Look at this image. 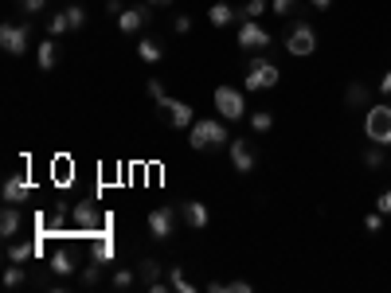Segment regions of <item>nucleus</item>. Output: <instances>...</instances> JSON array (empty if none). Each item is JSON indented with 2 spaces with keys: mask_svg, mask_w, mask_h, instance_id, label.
I'll list each match as a JSON object with an SVG mask.
<instances>
[{
  "mask_svg": "<svg viewBox=\"0 0 391 293\" xmlns=\"http://www.w3.org/2000/svg\"><path fill=\"white\" fill-rule=\"evenodd\" d=\"M227 141H231V137H227L223 122H211V118H204V122H192V129H188V145H192L196 153L215 149V145H227Z\"/></svg>",
  "mask_w": 391,
  "mask_h": 293,
  "instance_id": "obj_1",
  "label": "nucleus"
},
{
  "mask_svg": "<svg viewBox=\"0 0 391 293\" xmlns=\"http://www.w3.org/2000/svg\"><path fill=\"white\" fill-rule=\"evenodd\" d=\"M364 133H368V141H372V145H391V106H388V102L368 106Z\"/></svg>",
  "mask_w": 391,
  "mask_h": 293,
  "instance_id": "obj_2",
  "label": "nucleus"
},
{
  "mask_svg": "<svg viewBox=\"0 0 391 293\" xmlns=\"http://www.w3.org/2000/svg\"><path fill=\"white\" fill-rule=\"evenodd\" d=\"M215 110H220L223 122H243L246 113V102H243V90H235V86H215Z\"/></svg>",
  "mask_w": 391,
  "mask_h": 293,
  "instance_id": "obj_3",
  "label": "nucleus"
},
{
  "mask_svg": "<svg viewBox=\"0 0 391 293\" xmlns=\"http://www.w3.org/2000/svg\"><path fill=\"white\" fill-rule=\"evenodd\" d=\"M278 78L282 71L270 59H255L243 74V90H270V86H278Z\"/></svg>",
  "mask_w": 391,
  "mask_h": 293,
  "instance_id": "obj_4",
  "label": "nucleus"
},
{
  "mask_svg": "<svg viewBox=\"0 0 391 293\" xmlns=\"http://www.w3.org/2000/svg\"><path fill=\"white\" fill-rule=\"evenodd\" d=\"M157 110L169 118V125L172 129H192V122H196V113H192V106L188 102H180V98H157Z\"/></svg>",
  "mask_w": 391,
  "mask_h": 293,
  "instance_id": "obj_5",
  "label": "nucleus"
},
{
  "mask_svg": "<svg viewBox=\"0 0 391 293\" xmlns=\"http://www.w3.org/2000/svg\"><path fill=\"white\" fill-rule=\"evenodd\" d=\"M286 51H290L293 59H306V55H313L317 51V32L309 24H293L290 36H286Z\"/></svg>",
  "mask_w": 391,
  "mask_h": 293,
  "instance_id": "obj_6",
  "label": "nucleus"
},
{
  "mask_svg": "<svg viewBox=\"0 0 391 293\" xmlns=\"http://www.w3.org/2000/svg\"><path fill=\"white\" fill-rule=\"evenodd\" d=\"M28 43H32V28L28 24H4L0 28V47L8 55H24Z\"/></svg>",
  "mask_w": 391,
  "mask_h": 293,
  "instance_id": "obj_7",
  "label": "nucleus"
},
{
  "mask_svg": "<svg viewBox=\"0 0 391 293\" xmlns=\"http://www.w3.org/2000/svg\"><path fill=\"white\" fill-rule=\"evenodd\" d=\"M243 51H262V47H270V32L258 20H243L239 24V39H235Z\"/></svg>",
  "mask_w": 391,
  "mask_h": 293,
  "instance_id": "obj_8",
  "label": "nucleus"
},
{
  "mask_svg": "<svg viewBox=\"0 0 391 293\" xmlns=\"http://www.w3.org/2000/svg\"><path fill=\"white\" fill-rule=\"evenodd\" d=\"M227 153H231V164H235V172H255V149L246 145L243 137H231L227 141Z\"/></svg>",
  "mask_w": 391,
  "mask_h": 293,
  "instance_id": "obj_9",
  "label": "nucleus"
},
{
  "mask_svg": "<svg viewBox=\"0 0 391 293\" xmlns=\"http://www.w3.org/2000/svg\"><path fill=\"white\" fill-rule=\"evenodd\" d=\"M176 227V208H153L149 211V235L153 239H169Z\"/></svg>",
  "mask_w": 391,
  "mask_h": 293,
  "instance_id": "obj_10",
  "label": "nucleus"
},
{
  "mask_svg": "<svg viewBox=\"0 0 391 293\" xmlns=\"http://www.w3.org/2000/svg\"><path fill=\"white\" fill-rule=\"evenodd\" d=\"M71 219H74V227H78V231H86L90 239H94V235L102 231V219H98V211L90 208V199H83V204H74Z\"/></svg>",
  "mask_w": 391,
  "mask_h": 293,
  "instance_id": "obj_11",
  "label": "nucleus"
},
{
  "mask_svg": "<svg viewBox=\"0 0 391 293\" xmlns=\"http://www.w3.org/2000/svg\"><path fill=\"white\" fill-rule=\"evenodd\" d=\"M28 192H32V180H28L24 172H12L8 180H4V204H24L28 199Z\"/></svg>",
  "mask_w": 391,
  "mask_h": 293,
  "instance_id": "obj_12",
  "label": "nucleus"
},
{
  "mask_svg": "<svg viewBox=\"0 0 391 293\" xmlns=\"http://www.w3.org/2000/svg\"><path fill=\"white\" fill-rule=\"evenodd\" d=\"M180 215H184V223H188L192 231H204V227H208V223H211V211L204 208L200 199H188V204H184V208H180Z\"/></svg>",
  "mask_w": 391,
  "mask_h": 293,
  "instance_id": "obj_13",
  "label": "nucleus"
},
{
  "mask_svg": "<svg viewBox=\"0 0 391 293\" xmlns=\"http://www.w3.org/2000/svg\"><path fill=\"white\" fill-rule=\"evenodd\" d=\"M149 4H137V8H125L122 16H118V28H122L125 36H134V32H141V24H145L149 20Z\"/></svg>",
  "mask_w": 391,
  "mask_h": 293,
  "instance_id": "obj_14",
  "label": "nucleus"
},
{
  "mask_svg": "<svg viewBox=\"0 0 391 293\" xmlns=\"http://www.w3.org/2000/svg\"><path fill=\"white\" fill-rule=\"evenodd\" d=\"M90 258H94L98 266L114 262V239H110V231H98L94 235V250H90Z\"/></svg>",
  "mask_w": 391,
  "mask_h": 293,
  "instance_id": "obj_15",
  "label": "nucleus"
},
{
  "mask_svg": "<svg viewBox=\"0 0 391 293\" xmlns=\"http://www.w3.org/2000/svg\"><path fill=\"white\" fill-rule=\"evenodd\" d=\"M36 59H39V71H51V67L59 63V43H55V36H47L36 47Z\"/></svg>",
  "mask_w": 391,
  "mask_h": 293,
  "instance_id": "obj_16",
  "label": "nucleus"
},
{
  "mask_svg": "<svg viewBox=\"0 0 391 293\" xmlns=\"http://www.w3.org/2000/svg\"><path fill=\"white\" fill-rule=\"evenodd\" d=\"M20 211H16V204H8V208L0 211V235H4V239H12L16 231H20Z\"/></svg>",
  "mask_w": 391,
  "mask_h": 293,
  "instance_id": "obj_17",
  "label": "nucleus"
},
{
  "mask_svg": "<svg viewBox=\"0 0 391 293\" xmlns=\"http://www.w3.org/2000/svg\"><path fill=\"white\" fill-rule=\"evenodd\" d=\"M235 16H239V12H235L231 4H223V0H215V4L208 8V20H211L215 28H227V24L235 20Z\"/></svg>",
  "mask_w": 391,
  "mask_h": 293,
  "instance_id": "obj_18",
  "label": "nucleus"
},
{
  "mask_svg": "<svg viewBox=\"0 0 391 293\" xmlns=\"http://www.w3.org/2000/svg\"><path fill=\"white\" fill-rule=\"evenodd\" d=\"M51 270H55V274H63V278H67V274H74V258L67 254V250H55V254H51V262H47Z\"/></svg>",
  "mask_w": 391,
  "mask_h": 293,
  "instance_id": "obj_19",
  "label": "nucleus"
},
{
  "mask_svg": "<svg viewBox=\"0 0 391 293\" xmlns=\"http://www.w3.org/2000/svg\"><path fill=\"white\" fill-rule=\"evenodd\" d=\"M137 55H141L145 63H160V55H165V51H160L157 39H141V43H137Z\"/></svg>",
  "mask_w": 391,
  "mask_h": 293,
  "instance_id": "obj_20",
  "label": "nucleus"
},
{
  "mask_svg": "<svg viewBox=\"0 0 391 293\" xmlns=\"http://www.w3.org/2000/svg\"><path fill=\"white\" fill-rule=\"evenodd\" d=\"M251 129H255V133H270V129H274V113H270V110L251 113Z\"/></svg>",
  "mask_w": 391,
  "mask_h": 293,
  "instance_id": "obj_21",
  "label": "nucleus"
},
{
  "mask_svg": "<svg viewBox=\"0 0 391 293\" xmlns=\"http://www.w3.org/2000/svg\"><path fill=\"white\" fill-rule=\"evenodd\" d=\"M24 281H28V274H24V266H20V262H12V266L4 270V285H8V290L24 285Z\"/></svg>",
  "mask_w": 391,
  "mask_h": 293,
  "instance_id": "obj_22",
  "label": "nucleus"
},
{
  "mask_svg": "<svg viewBox=\"0 0 391 293\" xmlns=\"http://www.w3.org/2000/svg\"><path fill=\"white\" fill-rule=\"evenodd\" d=\"M63 32H71V20H67V12H55V16L47 20V36H55V39H59Z\"/></svg>",
  "mask_w": 391,
  "mask_h": 293,
  "instance_id": "obj_23",
  "label": "nucleus"
},
{
  "mask_svg": "<svg viewBox=\"0 0 391 293\" xmlns=\"http://www.w3.org/2000/svg\"><path fill=\"white\" fill-rule=\"evenodd\" d=\"M36 250H39V246H28V243L20 246V243H16V246H8V262H20V266H24V262L36 254Z\"/></svg>",
  "mask_w": 391,
  "mask_h": 293,
  "instance_id": "obj_24",
  "label": "nucleus"
},
{
  "mask_svg": "<svg viewBox=\"0 0 391 293\" xmlns=\"http://www.w3.org/2000/svg\"><path fill=\"white\" fill-rule=\"evenodd\" d=\"M344 102H348V106H368V86L352 83L348 86V94H344Z\"/></svg>",
  "mask_w": 391,
  "mask_h": 293,
  "instance_id": "obj_25",
  "label": "nucleus"
},
{
  "mask_svg": "<svg viewBox=\"0 0 391 293\" xmlns=\"http://www.w3.org/2000/svg\"><path fill=\"white\" fill-rule=\"evenodd\" d=\"M169 285H172L176 293H196V285H192V281H188V278L180 274V266H176V270L169 274Z\"/></svg>",
  "mask_w": 391,
  "mask_h": 293,
  "instance_id": "obj_26",
  "label": "nucleus"
},
{
  "mask_svg": "<svg viewBox=\"0 0 391 293\" xmlns=\"http://www.w3.org/2000/svg\"><path fill=\"white\" fill-rule=\"evenodd\" d=\"M266 8H270V0H246V8L239 16H246V20H258V16H266Z\"/></svg>",
  "mask_w": 391,
  "mask_h": 293,
  "instance_id": "obj_27",
  "label": "nucleus"
},
{
  "mask_svg": "<svg viewBox=\"0 0 391 293\" xmlns=\"http://www.w3.org/2000/svg\"><path fill=\"white\" fill-rule=\"evenodd\" d=\"M51 176H55L59 184H71V160H67V157H59L55 164H51Z\"/></svg>",
  "mask_w": 391,
  "mask_h": 293,
  "instance_id": "obj_28",
  "label": "nucleus"
},
{
  "mask_svg": "<svg viewBox=\"0 0 391 293\" xmlns=\"http://www.w3.org/2000/svg\"><path fill=\"white\" fill-rule=\"evenodd\" d=\"M63 12H67V20H71V32H78V28L86 24V12H83V4H67Z\"/></svg>",
  "mask_w": 391,
  "mask_h": 293,
  "instance_id": "obj_29",
  "label": "nucleus"
},
{
  "mask_svg": "<svg viewBox=\"0 0 391 293\" xmlns=\"http://www.w3.org/2000/svg\"><path fill=\"white\" fill-rule=\"evenodd\" d=\"M137 278H141V281H157L160 278V266L153 262V258H145V262L137 266Z\"/></svg>",
  "mask_w": 391,
  "mask_h": 293,
  "instance_id": "obj_30",
  "label": "nucleus"
},
{
  "mask_svg": "<svg viewBox=\"0 0 391 293\" xmlns=\"http://www.w3.org/2000/svg\"><path fill=\"white\" fill-rule=\"evenodd\" d=\"M364 164H368V169H383V145L364 149Z\"/></svg>",
  "mask_w": 391,
  "mask_h": 293,
  "instance_id": "obj_31",
  "label": "nucleus"
},
{
  "mask_svg": "<svg viewBox=\"0 0 391 293\" xmlns=\"http://www.w3.org/2000/svg\"><path fill=\"white\" fill-rule=\"evenodd\" d=\"M364 231H368V235H379V231H383V211H372V215H364Z\"/></svg>",
  "mask_w": 391,
  "mask_h": 293,
  "instance_id": "obj_32",
  "label": "nucleus"
},
{
  "mask_svg": "<svg viewBox=\"0 0 391 293\" xmlns=\"http://www.w3.org/2000/svg\"><path fill=\"white\" fill-rule=\"evenodd\" d=\"M134 270H118V274H114V290H129V285H134Z\"/></svg>",
  "mask_w": 391,
  "mask_h": 293,
  "instance_id": "obj_33",
  "label": "nucleus"
},
{
  "mask_svg": "<svg viewBox=\"0 0 391 293\" xmlns=\"http://www.w3.org/2000/svg\"><path fill=\"white\" fill-rule=\"evenodd\" d=\"M20 8H24V16H36V12H43L47 8V0H16Z\"/></svg>",
  "mask_w": 391,
  "mask_h": 293,
  "instance_id": "obj_34",
  "label": "nucleus"
},
{
  "mask_svg": "<svg viewBox=\"0 0 391 293\" xmlns=\"http://www.w3.org/2000/svg\"><path fill=\"white\" fill-rule=\"evenodd\" d=\"M297 8V0H274V16H290Z\"/></svg>",
  "mask_w": 391,
  "mask_h": 293,
  "instance_id": "obj_35",
  "label": "nucleus"
},
{
  "mask_svg": "<svg viewBox=\"0 0 391 293\" xmlns=\"http://www.w3.org/2000/svg\"><path fill=\"white\" fill-rule=\"evenodd\" d=\"M98 278H102L98 262H94V266H86V270H83V281H86V285H98Z\"/></svg>",
  "mask_w": 391,
  "mask_h": 293,
  "instance_id": "obj_36",
  "label": "nucleus"
},
{
  "mask_svg": "<svg viewBox=\"0 0 391 293\" xmlns=\"http://www.w3.org/2000/svg\"><path fill=\"white\" fill-rule=\"evenodd\" d=\"M376 211L391 215V188H388V192H379V199H376Z\"/></svg>",
  "mask_w": 391,
  "mask_h": 293,
  "instance_id": "obj_37",
  "label": "nucleus"
},
{
  "mask_svg": "<svg viewBox=\"0 0 391 293\" xmlns=\"http://www.w3.org/2000/svg\"><path fill=\"white\" fill-rule=\"evenodd\" d=\"M145 94L153 98V102H157V98H165V86H160L157 78H149V86H145Z\"/></svg>",
  "mask_w": 391,
  "mask_h": 293,
  "instance_id": "obj_38",
  "label": "nucleus"
},
{
  "mask_svg": "<svg viewBox=\"0 0 391 293\" xmlns=\"http://www.w3.org/2000/svg\"><path fill=\"white\" fill-rule=\"evenodd\" d=\"M227 293H251V281H227Z\"/></svg>",
  "mask_w": 391,
  "mask_h": 293,
  "instance_id": "obj_39",
  "label": "nucleus"
},
{
  "mask_svg": "<svg viewBox=\"0 0 391 293\" xmlns=\"http://www.w3.org/2000/svg\"><path fill=\"white\" fill-rule=\"evenodd\" d=\"M176 32H180V36H188V32H192V20H188V16H176Z\"/></svg>",
  "mask_w": 391,
  "mask_h": 293,
  "instance_id": "obj_40",
  "label": "nucleus"
},
{
  "mask_svg": "<svg viewBox=\"0 0 391 293\" xmlns=\"http://www.w3.org/2000/svg\"><path fill=\"white\" fill-rule=\"evenodd\" d=\"M379 94H383V98H391V71L383 74V78H379Z\"/></svg>",
  "mask_w": 391,
  "mask_h": 293,
  "instance_id": "obj_41",
  "label": "nucleus"
},
{
  "mask_svg": "<svg viewBox=\"0 0 391 293\" xmlns=\"http://www.w3.org/2000/svg\"><path fill=\"white\" fill-rule=\"evenodd\" d=\"M309 8H317V12H329L332 0H309Z\"/></svg>",
  "mask_w": 391,
  "mask_h": 293,
  "instance_id": "obj_42",
  "label": "nucleus"
},
{
  "mask_svg": "<svg viewBox=\"0 0 391 293\" xmlns=\"http://www.w3.org/2000/svg\"><path fill=\"white\" fill-rule=\"evenodd\" d=\"M106 12H110V16H122V12H125L122 0H110V4H106Z\"/></svg>",
  "mask_w": 391,
  "mask_h": 293,
  "instance_id": "obj_43",
  "label": "nucleus"
},
{
  "mask_svg": "<svg viewBox=\"0 0 391 293\" xmlns=\"http://www.w3.org/2000/svg\"><path fill=\"white\" fill-rule=\"evenodd\" d=\"M145 4H157V8H169L172 0H145Z\"/></svg>",
  "mask_w": 391,
  "mask_h": 293,
  "instance_id": "obj_44",
  "label": "nucleus"
}]
</instances>
